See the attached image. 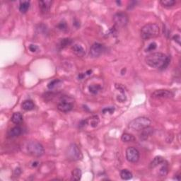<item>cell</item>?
Segmentation results:
<instances>
[{
	"instance_id": "obj_10",
	"label": "cell",
	"mask_w": 181,
	"mask_h": 181,
	"mask_svg": "<svg viewBox=\"0 0 181 181\" xmlns=\"http://www.w3.org/2000/svg\"><path fill=\"white\" fill-rule=\"evenodd\" d=\"M152 96L154 98H170L173 96V93L169 90L160 89L155 91L152 94Z\"/></svg>"
},
{
	"instance_id": "obj_3",
	"label": "cell",
	"mask_w": 181,
	"mask_h": 181,
	"mask_svg": "<svg viewBox=\"0 0 181 181\" xmlns=\"http://www.w3.org/2000/svg\"><path fill=\"white\" fill-rule=\"evenodd\" d=\"M151 120L148 117H139L137 118L134 119L131 122L129 123V128L136 131L143 130V129L149 127L151 125Z\"/></svg>"
},
{
	"instance_id": "obj_30",
	"label": "cell",
	"mask_w": 181,
	"mask_h": 181,
	"mask_svg": "<svg viewBox=\"0 0 181 181\" xmlns=\"http://www.w3.org/2000/svg\"><path fill=\"white\" fill-rule=\"evenodd\" d=\"M58 29L62 31H65L67 29V23L64 21H62L58 24Z\"/></svg>"
},
{
	"instance_id": "obj_29",
	"label": "cell",
	"mask_w": 181,
	"mask_h": 181,
	"mask_svg": "<svg viewBox=\"0 0 181 181\" xmlns=\"http://www.w3.org/2000/svg\"><path fill=\"white\" fill-rule=\"evenodd\" d=\"M156 47H157V44H156V43L153 42V43H150L148 47H147V48L146 49V52L153 51V50H156Z\"/></svg>"
},
{
	"instance_id": "obj_32",
	"label": "cell",
	"mask_w": 181,
	"mask_h": 181,
	"mask_svg": "<svg viewBox=\"0 0 181 181\" xmlns=\"http://www.w3.org/2000/svg\"><path fill=\"white\" fill-rule=\"evenodd\" d=\"M180 36H179V35H175L174 37H173V40H174L175 41H176L177 43H178V44H180Z\"/></svg>"
},
{
	"instance_id": "obj_24",
	"label": "cell",
	"mask_w": 181,
	"mask_h": 181,
	"mask_svg": "<svg viewBox=\"0 0 181 181\" xmlns=\"http://www.w3.org/2000/svg\"><path fill=\"white\" fill-rule=\"evenodd\" d=\"M101 89H102V87L98 84L91 85L89 87V91H90L91 94H96L97 93H98Z\"/></svg>"
},
{
	"instance_id": "obj_18",
	"label": "cell",
	"mask_w": 181,
	"mask_h": 181,
	"mask_svg": "<svg viewBox=\"0 0 181 181\" xmlns=\"http://www.w3.org/2000/svg\"><path fill=\"white\" fill-rule=\"evenodd\" d=\"M161 166L159 169V175L161 176H166L168 174V172H169V166H168L167 162H166L165 161H163L161 163Z\"/></svg>"
},
{
	"instance_id": "obj_34",
	"label": "cell",
	"mask_w": 181,
	"mask_h": 181,
	"mask_svg": "<svg viewBox=\"0 0 181 181\" xmlns=\"http://www.w3.org/2000/svg\"><path fill=\"white\" fill-rule=\"evenodd\" d=\"M91 72H92V70H88L85 74H88V75H90V74H91Z\"/></svg>"
},
{
	"instance_id": "obj_11",
	"label": "cell",
	"mask_w": 181,
	"mask_h": 181,
	"mask_svg": "<svg viewBox=\"0 0 181 181\" xmlns=\"http://www.w3.org/2000/svg\"><path fill=\"white\" fill-rule=\"evenodd\" d=\"M52 1L49 0H45V1H39V7H40L41 12L43 14H45L49 12L50 7H51Z\"/></svg>"
},
{
	"instance_id": "obj_26",
	"label": "cell",
	"mask_w": 181,
	"mask_h": 181,
	"mask_svg": "<svg viewBox=\"0 0 181 181\" xmlns=\"http://www.w3.org/2000/svg\"><path fill=\"white\" fill-rule=\"evenodd\" d=\"M72 40H71L70 38H64L61 40L60 46H61V48H66L67 46L70 45L72 44Z\"/></svg>"
},
{
	"instance_id": "obj_4",
	"label": "cell",
	"mask_w": 181,
	"mask_h": 181,
	"mask_svg": "<svg viewBox=\"0 0 181 181\" xmlns=\"http://www.w3.org/2000/svg\"><path fill=\"white\" fill-rule=\"evenodd\" d=\"M67 158L72 161H76L81 160L83 158V155L79 148V147L75 144H72L69 146L67 150Z\"/></svg>"
},
{
	"instance_id": "obj_27",
	"label": "cell",
	"mask_w": 181,
	"mask_h": 181,
	"mask_svg": "<svg viewBox=\"0 0 181 181\" xmlns=\"http://www.w3.org/2000/svg\"><path fill=\"white\" fill-rule=\"evenodd\" d=\"M60 83V80L59 79H54L53 81H51L49 84H48V88L49 89H53L57 86Z\"/></svg>"
},
{
	"instance_id": "obj_6",
	"label": "cell",
	"mask_w": 181,
	"mask_h": 181,
	"mask_svg": "<svg viewBox=\"0 0 181 181\" xmlns=\"http://www.w3.org/2000/svg\"><path fill=\"white\" fill-rule=\"evenodd\" d=\"M106 48L103 45L99 43H95L91 45L90 48V52H89V55L91 57H100V55L103 54L105 52Z\"/></svg>"
},
{
	"instance_id": "obj_15",
	"label": "cell",
	"mask_w": 181,
	"mask_h": 181,
	"mask_svg": "<svg viewBox=\"0 0 181 181\" xmlns=\"http://www.w3.org/2000/svg\"><path fill=\"white\" fill-rule=\"evenodd\" d=\"M153 128H150V127H147V128L141 130V133L140 134V137L143 139H146L148 138L149 136L153 133Z\"/></svg>"
},
{
	"instance_id": "obj_12",
	"label": "cell",
	"mask_w": 181,
	"mask_h": 181,
	"mask_svg": "<svg viewBox=\"0 0 181 181\" xmlns=\"http://www.w3.org/2000/svg\"><path fill=\"white\" fill-rule=\"evenodd\" d=\"M72 50L74 55L78 56V57H83L86 53L84 48L82 47L81 45H79L77 44L74 45L72 46Z\"/></svg>"
},
{
	"instance_id": "obj_16",
	"label": "cell",
	"mask_w": 181,
	"mask_h": 181,
	"mask_svg": "<svg viewBox=\"0 0 181 181\" xmlns=\"http://www.w3.org/2000/svg\"><path fill=\"white\" fill-rule=\"evenodd\" d=\"M88 124H89L92 128H96L100 122L99 117L98 115H93L89 119H87Z\"/></svg>"
},
{
	"instance_id": "obj_23",
	"label": "cell",
	"mask_w": 181,
	"mask_h": 181,
	"mask_svg": "<svg viewBox=\"0 0 181 181\" xmlns=\"http://www.w3.org/2000/svg\"><path fill=\"white\" fill-rule=\"evenodd\" d=\"M121 139H122V141L124 142H132L135 140V138L133 135L132 134H128V133H125L123 134L121 137Z\"/></svg>"
},
{
	"instance_id": "obj_31",
	"label": "cell",
	"mask_w": 181,
	"mask_h": 181,
	"mask_svg": "<svg viewBox=\"0 0 181 181\" xmlns=\"http://www.w3.org/2000/svg\"><path fill=\"white\" fill-rule=\"evenodd\" d=\"M29 50L31 52H33V53H34V52H36L38 50V47L37 45H31L29 46Z\"/></svg>"
},
{
	"instance_id": "obj_28",
	"label": "cell",
	"mask_w": 181,
	"mask_h": 181,
	"mask_svg": "<svg viewBox=\"0 0 181 181\" xmlns=\"http://www.w3.org/2000/svg\"><path fill=\"white\" fill-rule=\"evenodd\" d=\"M115 111V108L114 107H108V108H105L103 110L102 112L103 114H106V113H109V114H113Z\"/></svg>"
},
{
	"instance_id": "obj_21",
	"label": "cell",
	"mask_w": 181,
	"mask_h": 181,
	"mask_svg": "<svg viewBox=\"0 0 181 181\" xmlns=\"http://www.w3.org/2000/svg\"><path fill=\"white\" fill-rule=\"evenodd\" d=\"M120 177L122 180H129L132 178V173L128 169H123L120 172Z\"/></svg>"
},
{
	"instance_id": "obj_33",
	"label": "cell",
	"mask_w": 181,
	"mask_h": 181,
	"mask_svg": "<svg viewBox=\"0 0 181 181\" xmlns=\"http://www.w3.org/2000/svg\"><path fill=\"white\" fill-rule=\"evenodd\" d=\"M85 76H86V74L85 73L84 74H79V76H78V78H79V79L80 80H81V79H83L85 77Z\"/></svg>"
},
{
	"instance_id": "obj_7",
	"label": "cell",
	"mask_w": 181,
	"mask_h": 181,
	"mask_svg": "<svg viewBox=\"0 0 181 181\" xmlns=\"http://www.w3.org/2000/svg\"><path fill=\"white\" fill-rule=\"evenodd\" d=\"M126 158L130 163H136L139 159V152L135 147H130L126 150Z\"/></svg>"
},
{
	"instance_id": "obj_17",
	"label": "cell",
	"mask_w": 181,
	"mask_h": 181,
	"mask_svg": "<svg viewBox=\"0 0 181 181\" xmlns=\"http://www.w3.org/2000/svg\"><path fill=\"white\" fill-rule=\"evenodd\" d=\"M22 108L25 111H31L33 110L35 108V104L33 103V102L31 100H26L25 101L23 102L22 103Z\"/></svg>"
},
{
	"instance_id": "obj_5",
	"label": "cell",
	"mask_w": 181,
	"mask_h": 181,
	"mask_svg": "<svg viewBox=\"0 0 181 181\" xmlns=\"http://www.w3.org/2000/svg\"><path fill=\"white\" fill-rule=\"evenodd\" d=\"M27 150L29 154L36 157H39L43 155L45 152L43 145L35 141H31L28 143Z\"/></svg>"
},
{
	"instance_id": "obj_1",
	"label": "cell",
	"mask_w": 181,
	"mask_h": 181,
	"mask_svg": "<svg viewBox=\"0 0 181 181\" xmlns=\"http://www.w3.org/2000/svg\"><path fill=\"white\" fill-rule=\"evenodd\" d=\"M147 64L153 68L166 69L169 64L170 58L161 53H154L148 55L145 58Z\"/></svg>"
},
{
	"instance_id": "obj_2",
	"label": "cell",
	"mask_w": 181,
	"mask_h": 181,
	"mask_svg": "<svg viewBox=\"0 0 181 181\" xmlns=\"http://www.w3.org/2000/svg\"><path fill=\"white\" fill-rule=\"evenodd\" d=\"M160 33L158 24L150 23L144 26L141 30V37L143 40H147L151 38H156Z\"/></svg>"
},
{
	"instance_id": "obj_19",
	"label": "cell",
	"mask_w": 181,
	"mask_h": 181,
	"mask_svg": "<svg viewBox=\"0 0 181 181\" xmlns=\"http://www.w3.org/2000/svg\"><path fill=\"white\" fill-rule=\"evenodd\" d=\"M30 8V1H21L19 5V11L22 14H25L28 12Z\"/></svg>"
},
{
	"instance_id": "obj_14",
	"label": "cell",
	"mask_w": 181,
	"mask_h": 181,
	"mask_svg": "<svg viewBox=\"0 0 181 181\" xmlns=\"http://www.w3.org/2000/svg\"><path fill=\"white\" fill-rule=\"evenodd\" d=\"M163 161V158L162 157V156H156V157L154 158V160L151 162L150 165H149V168H150L151 169H154L155 168L158 166H160V164Z\"/></svg>"
},
{
	"instance_id": "obj_20",
	"label": "cell",
	"mask_w": 181,
	"mask_h": 181,
	"mask_svg": "<svg viewBox=\"0 0 181 181\" xmlns=\"http://www.w3.org/2000/svg\"><path fill=\"white\" fill-rule=\"evenodd\" d=\"M12 121L14 124H20L23 121V115L20 113H14L12 117Z\"/></svg>"
},
{
	"instance_id": "obj_9",
	"label": "cell",
	"mask_w": 181,
	"mask_h": 181,
	"mask_svg": "<svg viewBox=\"0 0 181 181\" xmlns=\"http://www.w3.org/2000/svg\"><path fill=\"white\" fill-rule=\"evenodd\" d=\"M113 21L117 26L124 27L128 23V16L125 13L118 12L114 15Z\"/></svg>"
},
{
	"instance_id": "obj_13",
	"label": "cell",
	"mask_w": 181,
	"mask_h": 181,
	"mask_svg": "<svg viewBox=\"0 0 181 181\" xmlns=\"http://www.w3.org/2000/svg\"><path fill=\"white\" fill-rule=\"evenodd\" d=\"M22 133V129L20 127H14L9 130L8 136L9 137H18Z\"/></svg>"
},
{
	"instance_id": "obj_35",
	"label": "cell",
	"mask_w": 181,
	"mask_h": 181,
	"mask_svg": "<svg viewBox=\"0 0 181 181\" xmlns=\"http://www.w3.org/2000/svg\"><path fill=\"white\" fill-rule=\"evenodd\" d=\"M38 165V163L37 161H35V162H34V163H33V167H36Z\"/></svg>"
},
{
	"instance_id": "obj_8",
	"label": "cell",
	"mask_w": 181,
	"mask_h": 181,
	"mask_svg": "<svg viewBox=\"0 0 181 181\" xmlns=\"http://www.w3.org/2000/svg\"><path fill=\"white\" fill-rule=\"evenodd\" d=\"M57 108L59 111L63 112V113H67L70 112L73 108V105L70 101L69 98L67 96H63L61 98L60 102L57 105Z\"/></svg>"
},
{
	"instance_id": "obj_22",
	"label": "cell",
	"mask_w": 181,
	"mask_h": 181,
	"mask_svg": "<svg viewBox=\"0 0 181 181\" xmlns=\"http://www.w3.org/2000/svg\"><path fill=\"white\" fill-rule=\"evenodd\" d=\"M81 171L79 169H75L72 173V180H79L81 178Z\"/></svg>"
},
{
	"instance_id": "obj_25",
	"label": "cell",
	"mask_w": 181,
	"mask_h": 181,
	"mask_svg": "<svg viewBox=\"0 0 181 181\" xmlns=\"http://www.w3.org/2000/svg\"><path fill=\"white\" fill-rule=\"evenodd\" d=\"M160 3L163 5V7H173L175 4V1L174 0H162L160 1Z\"/></svg>"
}]
</instances>
